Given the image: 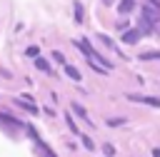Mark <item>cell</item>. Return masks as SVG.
<instances>
[{
    "mask_svg": "<svg viewBox=\"0 0 160 157\" xmlns=\"http://www.w3.org/2000/svg\"><path fill=\"white\" fill-rule=\"evenodd\" d=\"M102 150H105V155H112V145L108 142V145H102Z\"/></svg>",
    "mask_w": 160,
    "mask_h": 157,
    "instance_id": "obj_16",
    "label": "cell"
},
{
    "mask_svg": "<svg viewBox=\"0 0 160 157\" xmlns=\"http://www.w3.org/2000/svg\"><path fill=\"white\" fill-rule=\"evenodd\" d=\"M128 100L130 102H142V105H150V107H160V100L158 97H148V95H128Z\"/></svg>",
    "mask_w": 160,
    "mask_h": 157,
    "instance_id": "obj_1",
    "label": "cell"
},
{
    "mask_svg": "<svg viewBox=\"0 0 160 157\" xmlns=\"http://www.w3.org/2000/svg\"><path fill=\"white\" fill-rule=\"evenodd\" d=\"M128 25H130L128 20H120V22H118V30H128Z\"/></svg>",
    "mask_w": 160,
    "mask_h": 157,
    "instance_id": "obj_15",
    "label": "cell"
},
{
    "mask_svg": "<svg viewBox=\"0 0 160 157\" xmlns=\"http://www.w3.org/2000/svg\"><path fill=\"white\" fill-rule=\"evenodd\" d=\"M35 67H38V70H40V72H50V65H48V60H42V57H40V55H38V57H35Z\"/></svg>",
    "mask_w": 160,
    "mask_h": 157,
    "instance_id": "obj_6",
    "label": "cell"
},
{
    "mask_svg": "<svg viewBox=\"0 0 160 157\" xmlns=\"http://www.w3.org/2000/svg\"><path fill=\"white\" fill-rule=\"evenodd\" d=\"M65 75H68L70 80H78V82L82 80V75H80V70H78V67H72V65H68V62H65Z\"/></svg>",
    "mask_w": 160,
    "mask_h": 157,
    "instance_id": "obj_5",
    "label": "cell"
},
{
    "mask_svg": "<svg viewBox=\"0 0 160 157\" xmlns=\"http://www.w3.org/2000/svg\"><path fill=\"white\" fill-rule=\"evenodd\" d=\"M108 125L110 127H118V125H125V120L122 117H112V120H108Z\"/></svg>",
    "mask_w": 160,
    "mask_h": 157,
    "instance_id": "obj_12",
    "label": "cell"
},
{
    "mask_svg": "<svg viewBox=\"0 0 160 157\" xmlns=\"http://www.w3.org/2000/svg\"><path fill=\"white\" fill-rule=\"evenodd\" d=\"M52 60H55V62H60V65H65V57H62V52H58V50L52 52Z\"/></svg>",
    "mask_w": 160,
    "mask_h": 157,
    "instance_id": "obj_13",
    "label": "cell"
},
{
    "mask_svg": "<svg viewBox=\"0 0 160 157\" xmlns=\"http://www.w3.org/2000/svg\"><path fill=\"white\" fill-rule=\"evenodd\" d=\"M65 122H68V127H70V132H72V135H80V130H78V125H75V120H72L70 115L65 117Z\"/></svg>",
    "mask_w": 160,
    "mask_h": 157,
    "instance_id": "obj_9",
    "label": "cell"
},
{
    "mask_svg": "<svg viewBox=\"0 0 160 157\" xmlns=\"http://www.w3.org/2000/svg\"><path fill=\"white\" fill-rule=\"evenodd\" d=\"M78 137L82 140V147H85V150H95V142H92L88 135H78Z\"/></svg>",
    "mask_w": 160,
    "mask_h": 157,
    "instance_id": "obj_7",
    "label": "cell"
},
{
    "mask_svg": "<svg viewBox=\"0 0 160 157\" xmlns=\"http://www.w3.org/2000/svg\"><path fill=\"white\" fill-rule=\"evenodd\" d=\"M25 52H28L30 57H38V55H40V47H38V45H30V47H28Z\"/></svg>",
    "mask_w": 160,
    "mask_h": 157,
    "instance_id": "obj_11",
    "label": "cell"
},
{
    "mask_svg": "<svg viewBox=\"0 0 160 157\" xmlns=\"http://www.w3.org/2000/svg\"><path fill=\"white\" fill-rule=\"evenodd\" d=\"M152 157H160V147H155V150H152Z\"/></svg>",
    "mask_w": 160,
    "mask_h": 157,
    "instance_id": "obj_17",
    "label": "cell"
},
{
    "mask_svg": "<svg viewBox=\"0 0 160 157\" xmlns=\"http://www.w3.org/2000/svg\"><path fill=\"white\" fill-rule=\"evenodd\" d=\"M140 30H122V42H128V45H135L138 40H140Z\"/></svg>",
    "mask_w": 160,
    "mask_h": 157,
    "instance_id": "obj_3",
    "label": "cell"
},
{
    "mask_svg": "<svg viewBox=\"0 0 160 157\" xmlns=\"http://www.w3.org/2000/svg\"><path fill=\"white\" fill-rule=\"evenodd\" d=\"M132 7H135V0H122L120 2V12H130Z\"/></svg>",
    "mask_w": 160,
    "mask_h": 157,
    "instance_id": "obj_8",
    "label": "cell"
},
{
    "mask_svg": "<svg viewBox=\"0 0 160 157\" xmlns=\"http://www.w3.org/2000/svg\"><path fill=\"white\" fill-rule=\"evenodd\" d=\"M70 110H72V115H78V117H80L82 122H88V125H95V122H92V120L88 117V112H85V107H82L80 102H72V105H70Z\"/></svg>",
    "mask_w": 160,
    "mask_h": 157,
    "instance_id": "obj_2",
    "label": "cell"
},
{
    "mask_svg": "<svg viewBox=\"0 0 160 157\" xmlns=\"http://www.w3.org/2000/svg\"><path fill=\"white\" fill-rule=\"evenodd\" d=\"M75 20L82 22V7H80V5H75Z\"/></svg>",
    "mask_w": 160,
    "mask_h": 157,
    "instance_id": "obj_14",
    "label": "cell"
},
{
    "mask_svg": "<svg viewBox=\"0 0 160 157\" xmlns=\"http://www.w3.org/2000/svg\"><path fill=\"white\" fill-rule=\"evenodd\" d=\"M138 60H160V52H140Z\"/></svg>",
    "mask_w": 160,
    "mask_h": 157,
    "instance_id": "obj_10",
    "label": "cell"
},
{
    "mask_svg": "<svg viewBox=\"0 0 160 157\" xmlns=\"http://www.w3.org/2000/svg\"><path fill=\"white\" fill-rule=\"evenodd\" d=\"M142 15H145L148 22H160V15H158L152 7H148V5H142Z\"/></svg>",
    "mask_w": 160,
    "mask_h": 157,
    "instance_id": "obj_4",
    "label": "cell"
}]
</instances>
